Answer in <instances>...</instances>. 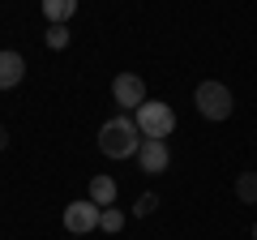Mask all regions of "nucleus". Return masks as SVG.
Instances as JSON below:
<instances>
[{
  "label": "nucleus",
  "mask_w": 257,
  "mask_h": 240,
  "mask_svg": "<svg viewBox=\"0 0 257 240\" xmlns=\"http://www.w3.org/2000/svg\"><path fill=\"white\" fill-rule=\"evenodd\" d=\"M99 150L107 159H128L142 150V129L133 116H111L107 125L99 129Z\"/></svg>",
  "instance_id": "obj_1"
},
{
  "label": "nucleus",
  "mask_w": 257,
  "mask_h": 240,
  "mask_svg": "<svg viewBox=\"0 0 257 240\" xmlns=\"http://www.w3.org/2000/svg\"><path fill=\"white\" fill-rule=\"evenodd\" d=\"M193 103H197V111H202L206 120H227L231 111H236V99H231V90L223 82H202L193 90Z\"/></svg>",
  "instance_id": "obj_2"
},
{
  "label": "nucleus",
  "mask_w": 257,
  "mask_h": 240,
  "mask_svg": "<svg viewBox=\"0 0 257 240\" xmlns=\"http://www.w3.org/2000/svg\"><path fill=\"white\" fill-rule=\"evenodd\" d=\"M133 120H138L142 138H172V129H176V111L167 107V103H155V99L142 103Z\"/></svg>",
  "instance_id": "obj_3"
},
{
  "label": "nucleus",
  "mask_w": 257,
  "mask_h": 240,
  "mask_svg": "<svg viewBox=\"0 0 257 240\" xmlns=\"http://www.w3.org/2000/svg\"><path fill=\"white\" fill-rule=\"evenodd\" d=\"M99 219H103V206H94L90 197H86V202H69V206H64V227L73 231V236L94 231V227H99Z\"/></svg>",
  "instance_id": "obj_4"
},
{
  "label": "nucleus",
  "mask_w": 257,
  "mask_h": 240,
  "mask_svg": "<svg viewBox=\"0 0 257 240\" xmlns=\"http://www.w3.org/2000/svg\"><path fill=\"white\" fill-rule=\"evenodd\" d=\"M111 99H116L124 111H138L142 103H146V82H142L138 73H116V82H111Z\"/></svg>",
  "instance_id": "obj_5"
},
{
  "label": "nucleus",
  "mask_w": 257,
  "mask_h": 240,
  "mask_svg": "<svg viewBox=\"0 0 257 240\" xmlns=\"http://www.w3.org/2000/svg\"><path fill=\"white\" fill-rule=\"evenodd\" d=\"M138 163H142V172H150V176L167 172V163H172V150H167V138H142Z\"/></svg>",
  "instance_id": "obj_6"
},
{
  "label": "nucleus",
  "mask_w": 257,
  "mask_h": 240,
  "mask_svg": "<svg viewBox=\"0 0 257 240\" xmlns=\"http://www.w3.org/2000/svg\"><path fill=\"white\" fill-rule=\"evenodd\" d=\"M26 77V60H22V52H0V90H13V86Z\"/></svg>",
  "instance_id": "obj_7"
},
{
  "label": "nucleus",
  "mask_w": 257,
  "mask_h": 240,
  "mask_svg": "<svg viewBox=\"0 0 257 240\" xmlns=\"http://www.w3.org/2000/svg\"><path fill=\"white\" fill-rule=\"evenodd\" d=\"M116 180H111V176H90V202L94 206H103V210H107V206H116Z\"/></svg>",
  "instance_id": "obj_8"
},
{
  "label": "nucleus",
  "mask_w": 257,
  "mask_h": 240,
  "mask_svg": "<svg viewBox=\"0 0 257 240\" xmlns=\"http://www.w3.org/2000/svg\"><path fill=\"white\" fill-rule=\"evenodd\" d=\"M73 13H77V0H43V18H47V26H64Z\"/></svg>",
  "instance_id": "obj_9"
},
{
  "label": "nucleus",
  "mask_w": 257,
  "mask_h": 240,
  "mask_svg": "<svg viewBox=\"0 0 257 240\" xmlns=\"http://www.w3.org/2000/svg\"><path fill=\"white\" fill-rule=\"evenodd\" d=\"M236 197L244 206H257V172H240V180H236Z\"/></svg>",
  "instance_id": "obj_10"
},
{
  "label": "nucleus",
  "mask_w": 257,
  "mask_h": 240,
  "mask_svg": "<svg viewBox=\"0 0 257 240\" xmlns=\"http://www.w3.org/2000/svg\"><path fill=\"white\" fill-rule=\"evenodd\" d=\"M99 227L107 231V236H116V231L124 227V214H120L116 206H107V210H103V219H99Z\"/></svg>",
  "instance_id": "obj_11"
},
{
  "label": "nucleus",
  "mask_w": 257,
  "mask_h": 240,
  "mask_svg": "<svg viewBox=\"0 0 257 240\" xmlns=\"http://www.w3.org/2000/svg\"><path fill=\"white\" fill-rule=\"evenodd\" d=\"M47 47H52V52H60V47H69V26H47Z\"/></svg>",
  "instance_id": "obj_12"
},
{
  "label": "nucleus",
  "mask_w": 257,
  "mask_h": 240,
  "mask_svg": "<svg viewBox=\"0 0 257 240\" xmlns=\"http://www.w3.org/2000/svg\"><path fill=\"white\" fill-rule=\"evenodd\" d=\"M155 210H159V197H155V193H142L138 206H133V214H142V219H146V214H155Z\"/></svg>",
  "instance_id": "obj_13"
},
{
  "label": "nucleus",
  "mask_w": 257,
  "mask_h": 240,
  "mask_svg": "<svg viewBox=\"0 0 257 240\" xmlns=\"http://www.w3.org/2000/svg\"><path fill=\"white\" fill-rule=\"evenodd\" d=\"M9 146V129H5V125H0V150Z\"/></svg>",
  "instance_id": "obj_14"
},
{
  "label": "nucleus",
  "mask_w": 257,
  "mask_h": 240,
  "mask_svg": "<svg viewBox=\"0 0 257 240\" xmlns=\"http://www.w3.org/2000/svg\"><path fill=\"white\" fill-rule=\"evenodd\" d=\"M253 240H257V223H253Z\"/></svg>",
  "instance_id": "obj_15"
}]
</instances>
